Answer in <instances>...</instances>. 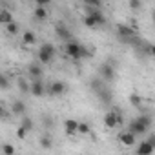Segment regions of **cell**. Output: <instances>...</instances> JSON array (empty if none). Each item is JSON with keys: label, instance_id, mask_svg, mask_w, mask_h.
Returning <instances> with one entry per match:
<instances>
[{"label": "cell", "instance_id": "8992f818", "mask_svg": "<svg viewBox=\"0 0 155 155\" xmlns=\"http://www.w3.org/2000/svg\"><path fill=\"white\" fill-rule=\"evenodd\" d=\"M66 90H68V86H66V82H62V81H53V82L48 86V93L53 95V97H60V95H64Z\"/></svg>", "mask_w": 155, "mask_h": 155}, {"label": "cell", "instance_id": "484cf974", "mask_svg": "<svg viewBox=\"0 0 155 155\" xmlns=\"http://www.w3.org/2000/svg\"><path fill=\"white\" fill-rule=\"evenodd\" d=\"M130 102H131V106L140 108V106H142V97L137 95V93H131V95H130Z\"/></svg>", "mask_w": 155, "mask_h": 155}, {"label": "cell", "instance_id": "ffe728a7", "mask_svg": "<svg viewBox=\"0 0 155 155\" xmlns=\"http://www.w3.org/2000/svg\"><path fill=\"white\" fill-rule=\"evenodd\" d=\"M33 17H35V20H38V22H44V20L48 18V9H46V8H35V11H33Z\"/></svg>", "mask_w": 155, "mask_h": 155}, {"label": "cell", "instance_id": "d6986e66", "mask_svg": "<svg viewBox=\"0 0 155 155\" xmlns=\"http://www.w3.org/2000/svg\"><path fill=\"white\" fill-rule=\"evenodd\" d=\"M90 88H91V91H93V93H99V91H101V90H104L106 86H104V81L101 79V77H97V79H91Z\"/></svg>", "mask_w": 155, "mask_h": 155}, {"label": "cell", "instance_id": "603a6c76", "mask_svg": "<svg viewBox=\"0 0 155 155\" xmlns=\"http://www.w3.org/2000/svg\"><path fill=\"white\" fill-rule=\"evenodd\" d=\"M6 31H8V35H18V33H20V24H18V22L8 24V26H6Z\"/></svg>", "mask_w": 155, "mask_h": 155}, {"label": "cell", "instance_id": "f1b7e54d", "mask_svg": "<svg viewBox=\"0 0 155 155\" xmlns=\"http://www.w3.org/2000/svg\"><path fill=\"white\" fill-rule=\"evenodd\" d=\"M0 90H4V91L9 90V79L6 73H2V77H0Z\"/></svg>", "mask_w": 155, "mask_h": 155}, {"label": "cell", "instance_id": "f546056e", "mask_svg": "<svg viewBox=\"0 0 155 155\" xmlns=\"http://www.w3.org/2000/svg\"><path fill=\"white\" fill-rule=\"evenodd\" d=\"M42 124H44L46 130H51V128H53V119H51V115H42Z\"/></svg>", "mask_w": 155, "mask_h": 155}, {"label": "cell", "instance_id": "7402d4cb", "mask_svg": "<svg viewBox=\"0 0 155 155\" xmlns=\"http://www.w3.org/2000/svg\"><path fill=\"white\" fill-rule=\"evenodd\" d=\"M82 22H84L86 28H97V26H99V24H97V18H95L93 15H88V13L84 15V20H82Z\"/></svg>", "mask_w": 155, "mask_h": 155}, {"label": "cell", "instance_id": "3957f363", "mask_svg": "<svg viewBox=\"0 0 155 155\" xmlns=\"http://www.w3.org/2000/svg\"><path fill=\"white\" fill-rule=\"evenodd\" d=\"M120 122H122V113L119 110H111L104 115V126L110 130H115L117 126H120Z\"/></svg>", "mask_w": 155, "mask_h": 155}, {"label": "cell", "instance_id": "2e32d148", "mask_svg": "<svg viewBox=\"0 0 155 155\" xmlns=\"http://www.w3.org/2000/svg\"><path fill=\"white\" fill-rule=\"evenodd\" d=\"M37 42V35L31 31V29H26L24 33H22V44L24 46H33Z\"/></svg>", "mask_w": 155, "mask_h": 155}, {"label": "cell", "instance_id": "9a60e30c", "mask_svg": "<svg viewBox=\"0 0 155 155\" xmlns=\"http://www.w3.org/2000/svg\"><path fill=\"white\" fill-rule=\"evenodd\" d=\"M11 22H15L13 13H11L9 9H0V24L6 28V26H8V24H11Z\"/></svg>", "mask_w": 155, "mask_h": 155}, {"label": "cell", "instance_id": "52a82bcc", "mask_svg": "<svg viewBox=\"0 0 155 155\" xmlns=\"http://www.w3.org/2000/svg\"><path fill=\"white\" fill-rule=\"evenodd\" d=\"M79 120L77 119H66L64 120V133L68 135V137H73V135H77L79 133Z\"/></svg>", "mask_w": 155, "mask_h": 155}, {"label": "cell", "instance_id": "d4e9b609", "mask_svg": "<svg viewBox=\"0 0 155 155\" xmlns=\"http://www.w3.org/2000/svg\"><path fill=\"white\" fill-rule=\"evenodd\" d=\"M20 126H22L24 130H28V131H33V128H35V124H33V119H31V117H22Z\"/></svg>", "mask_w": 155, "mask_h": 155}, {"label": "cell", "instance_id": "4dcf8cb0", "mask_svg": "<svg viewBox=\"0 0 155 155\" xmlns=\"http://www.w3.org/2000/svg\"><path fill=\"white\" fill-rule=\"evenodd\" d=\"M28 133H29V131H28V130H24L22 126H18V128H17V139H20V140H24V139L28 137Z\"/></svg>", "mask_w": 155, "mask_h": 155}, {"label": "cell", "instance_id": "e575fe53", "mask_svg": "<svg viewBox=\"0 0 155 155\" xmlns=\"http://www.w3.org/2000/svg\"><path fill=\"white\" fill-rule=\"evenodd\" d=\"M148 55L155 58V44H151V42H150V49H148Z\"/></svg>", "mask_w": 155, "mask_h": 155}, {"label": "cell", "instance_id": "5bb4252c", "mask_svg": "<svg viewBox=\"0 0 155 155\" xmlns=\"http://www.w3.org/2000/svg\"><path fill=\"white\" fill-rule=\"evenodd\" d=\"M155 148L148 142V140H142L139 146H137V155H153Z\"/></svg>", "mask_w": 155, "mask_h": 155}, {"label": "cell", "instance_id": "ac0fdd59", "mask_svg": "<svg viewBox=\"0 0 155 155\" xmlns=\"http://www.w3.org/2000/svg\"><path fill=\"white\" fill-rule=\"evenodd\" d=\"M17 86H18L20 93H24V95H31V82H28L26 79H18V81H17Z\"/></svg>", "mask_w": 155, "mask_h": 155}, {"label": "cell", "instance_id": "8d00e7d4", "mask_svg": "<svg viewBox=\"0 0 155 155\" xmlns=\"http://www.w3.org/2000/svg\"><path fill=\"white\" fill-rule=\"evenodd\" d=\"M151 20H153V26H155V9L151 11Z\"/></svg>", "mask_w": 155, "mask_h": 155}, {"label": "cell", "instance_id": "d6a6232c", "mask_svg": "<svg viewBox=\"0 0 155 155\" xmlns=\"http://www.w3.org/2000/svg\"><path fill=\"white\" fill-rule=\"evenodd\" d=\"M49 0H37V8H48Z\"/></svg>", "mask_w": 155, "mask_h": 155}, {"label": "cell", "instance_id": "6da1fadb", "mask_svg": "<svg viewBox=\"0 0 155 155\" xmlns=\"http://www.w3.org/2000/svg\"><path fill=\"white\" fill-rule=\"evenodd\" d=\"M55 55H57V49H55V46H53L51 42H44V44L40 46L38 53H37L40 64H51L53 58H55Z\"/></svg>", "mask_w": 155, "mask_h": 155}, {"label": "cell", "instance_id": "8fae6325", "mask_svg": "<svg viewBox=\"0 0 155 155\" xmlns=\"http://www.w3.org/2000/svg\"><path fill=\"white\" fill-rule=\"evenodd\" d=\"M46 91H48V88H46L42 79L40 81H31V95L33 97H42Z\"/></svg>", "mask_w": 155, "mask_h": 155}, {"label": "cell", "instance_id": "1f68e13d", "mask_svg": "<svg viewBox=\"0 0 155 155\" xmlns=\"http://www.w3.org/2000/svg\"><path fill=\"white\" fill-rule=\"evenodd\" d=\"M128 8L133 9V11H137V9L142 8V2H139V0H130V2H128Z\"/></svg>", "mask_w": 155, "mask_h": 155}, {"label": "cell", "instance_id": "cb8c5ba5", "mask_svg": "<svg viewBox=\"0 0 155 155\" xmlns=\"http://www.w3.org/2000/svg\"><path fill=\"white\" fill-rule=\"evenodd\" d=\"M137 120H139V122H140V124H144V126H146V128H148V130H150V128H151V122H153V120H151V117H150V115H148V113H140V115H139V117H137Z\"/></svg>", "mask_w": 155, "mask_h": 155}, {"label": "cell", "instance_id": "7c38bea8", "mask_svg": "<svg viewBox=\"0 0 155 155\" xmlns=\"http://www.w3.org/2000/svg\"><path fill=\"white\" fill-rule=\"evenodd\" d=\"M128 131H131V133L137 137V135H144V133H146V131H150V130H148L144 124H140L137 119H133V120L128 124Z\"/></svg>", "mask_w": 155, "mask_h": 155}, {"label": "cell", "instance_id": "d590c367", "mask_svg": "<svg viewBox=\"0 0 155 155\" xmlns=\"http://www.w3.org/2000/svg\"><path fill=\"white\" fill-rule=\"evenodd\" d=\"M2 119H4V120H8V119H9V113H8V110H6L4 106H2Z\"/></svg>", "mask_w": 155, "mask_h": 155}, {"label": "cell", "instance_id": "836d02e7", "mask_svg": "<svg viewBox=\"0 0 155 155\" xmlns=\"http://www.w3.org/2000/svg\"><path fill=\"white\" fill-rule=\"evenodd\" d=\"M146 140H148V142H150V144L155 148V133H150V135L146 137Z\"/></svg>", "mask_w": 155, "mask_h": 155}, {"label": "cell", "instance_id": "83f0119b", "mask_svg": "<svg viewBox=\"0 0 155 155\" xmlns=\"http://www.w3.org/2000/svg\"><path fill=\"white\" fill-rule=\"evenodd\" d=\"M2 153L4 155H15V146L9 144V142H4L2 144Z\"/></svg>", "mask_w": 155, "mask_h": 155}, {"label": "cell", "instance_id": "ba28073f", "mask_svg": "<svg viewBox=\"0 0 155 155\" xmlns=\"http://www.w3.org/2000/svg\"><path fill=\"white\" fill-rule=\"evenodd\" d=\"M55 35H57L58 40H62V42H66V44L73 40V38H71V31H69L64 24H57V26H55Z\"/></svg>", "mask_w": 155, "mask_h": 155}, {"label": "cell", "instance_id": "44dd1931", "mask_svg": "<svg viewBox=\"0 0 155 155\" xmlns=\"http://www.w3.org/2000/svg\"><path fill=\"white\" fill-rule=\"evenodd\" d=\"M40 146H42L44 150H51V148H53V139H51L48 133H44V135L40 137Z\"/></svg>", "mask_w": 155, "mask_h": 155}, {"label": "cell", "instance_id": "277c9868", "mask_svg": "<svg viewBox=\"0 0 155 155\" xmlns=\"http://www.w3.org/2000/svg\"><path fill=\"white\" fill-rule=\"evenodd\" d=\"M99 77L104 81V82H111L113 79H115V66H113V62H104V64H101L99 66Z\"/></svg>", "mask_w": 155, "mask_h": 155}, {"label": "cell", "instance_id": "9c48e42d", "mask_svg": "<svg viewBox=\"0 0 155 155\" xmlns=\"http://www.w3.org/2000/svg\"><path fill=\"white\" fill-rule=\"evenodd\" d=\"M28 75L31 77L33 81H40L42 75H44V69H42V64L40 62H33L28 66Z\"/></svg>", "mask_w": 155, "mask_h": 155}, {"label": "cell", "instance_id": "4fadbf2b", "mask_svg": "<svg viewBox=\"0 0 155 155\" xmlns=\"http://www.w3.org/2000/svg\"><path fill=\"white\" fill-rule=\"evenodd\" d=\"M11 113L15 115V117H26V102L24 101H13V104H11Z\"/></svg>", "mask_w": 155, "mask_h": 155}, {"label": "cell", "instance_id": "5b68a950", "mask_svg": "<svg viewBox=\"0 0 155 155\" xmlns=\"http://www.w3.org/2000/svg\"><path fill=\"white\" fill-rule=\"evenodd\" d=\"M66 55L73 60H81L82 58V44L77 42V40H71L66 44Z\"/></svg>", "mask_w": 155, "mask_h": 155}, {"label": "cell", "instance_id": "e0dca14e", "mask_svg": "<svg viewBox=\"0 0 155 155\" xmlns=\"http://www.w3.org/2000/svg\"><path fill=\"white\" fill-rule=\"evenodd\" d=\"M97 95H99V99H101V102H102V104H111V102H113V95H111L110 88H104V90H101Z\"/></svg>", "mask_w": 155, "mask_h": 155}, {"label": "cell", "instance_id": "4316f807", "mask_svg": "<svg viewBox=\"0 0 155 155\" xmlns=\"http://www.w3.org/2000/svg\"><path fill=\"white\" fill-rule=\"evenodd\" d=\"M91 133V126L88 122H81L79 124V135H90Z\"/></svg>", "mask_w": 155, "mask_h": 155}, {"label": "cell", "instance_id": "7a4b0ae2", "mask_svg": "<svg viewBox=\"0 0 155 155\" xmlns=\"http://www.w3.org/2000/svg\"><path fill=\"white\" fill-rule=\"evenodd\" d=\"M117 35L122 38V40H126V42H135V46H139V44H142V42H139L137 38H135V29L131 28V26H128V24H117Z\"/></svg>", "mask_w": 155, "mask_h": 155}, {"label": "cell", "instance_id": "30bf717a", "mask_svg": "<svg viewBox=\"0 0 155 155\" xmlns=\"http://www.w3.org/2000/svg\"><path fill=\"white\" fill-rule=\"evenodd\" d=\"M119 142L124 146V148H131V146H135V135L131 133V131H120L119 133Z\"/></svg>", "mask_w": 155, "mask_h": 155}]
</instances>
